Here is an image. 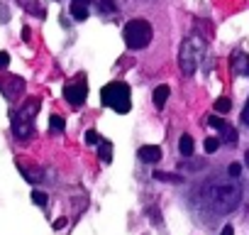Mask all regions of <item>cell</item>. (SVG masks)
Returning <instances> with one entry per match:
<instances>
[{"label": "cell", "instance_id": "cell-1", "mask_svg": "<svg viewBox=\"0 0 249 235\" xmlns=\"http://www.w3.org/2000/svg\"><path fill=\"white\" fill-rule=\"evenodd\" d=\"M203 194H205V198H208L217 211H222V213L237 208L239 201H242V189H239L237 181H210Z\"/></svg>", "mask_w": 249, "mask_h": 235}, {"label": "cell", "instance_id": "cell-2", "mask_svg": "<svg viewBox=\"0 0 249 235\" xmlns=\"http://www.w3.org/2000/svg\"><path fill=\"white\" fill-rule=\"evenodd\" d=\"M39 105H42L39 98H25V103H22L15 113H10L15 137H20V140L32 137V133H35V118H37V113H39Z\"/></svg>", "mask_w": 249, "mask_h": 235}, {"label": "cell", "instance_id": "cell-3", "mask_svg": "<svg viewBox=\"0 0 249 235\" xmlns=\"http://www.w3.org/2000/svg\"><path fill=\"white\" fill-rule=\"evenodd\" d=\"M100 98L105 108H112L115 113H130L132 100H130V86L124 81H110L100 88Z\"/></svg>", "mask_w": 249, "mask_h": 235}, {"label": "cell", "instance_id": "cell-4", "mask_svg": "<svg viewBox=\"0 0 249 235\" xmlns=\"http://www.w3.org/2000/svg\"><path fill=\"white\" fill-rule=\"evenodd\" d=\"M203 52H205V42L200 37H188L183 39L181 44V52H178V66L183 71V76H193L198 71V64L203 59Z\"/></svg>", "mask_w": 249, "mask_h": 235}, {"label": "cell", "instance_id": "cell-5", "mask_svg": "<svg viewBox=\"0 0 249 235\" xmlns=\"http://www.w3.org/2000/svg\"><path fill=\"white\" fill-rule=\"evenodd\" d=\"M122 39H124V47L127 49H144L149 47L152 42V25L149 20L144 18H137V20H130L122 30Z\"/></svg>", "mask_w": 249, "mask_h": 235}, {"label": "cell", "instance_id": "cell-6", "mask_svg": "<svg viewBox=\"0 0 249 235\" xmlns=\"http://www.w3.org/2000/svg\"><path fill=\"white\" fill-rule=\"evenodd\" d=\"M64 98H66V103L71 108H81L86 103V98H88V83H86V78L78 76L76 81L66 83L64 86Z\"/></svg>", "mask_w": 249, "mask_h": 235}, {"label": "cell", "instance_id": "cell-7", "mask_svg": "<svg viewBox=\"0 0 249 235\" xmlns=\"http://www.w3.org/2000/svg\"><path fill=\"white\" fill-rule=\"evenodd\" d=\"M25 78H20V76H8L5 81H0V91L5 93V98H18V96H22L25 93Z\"/></svg>", "mask_w": 249, "mask_h": 235}, {"label": "cell", "instance_id": "cell-8", "mask_svg": "<svg viewBox=\"0 0 249 235\" xmlns=\"http://www.w3.org/2000/svg\"><path fill=\"white\" fill-rule=\"evenodd\" d=\"M137 157H140L142 162H147V164H154V162L161 159V147H157V145H144V147H140Z\"/></svg>", "mask_w": 249, "mask_h": 235}, {"label": "cell", "instance_id": "cell-9", "mask_svg": "<svg viewBox=\"0 0 249 235\" xmlns=\"http://www.w3.org/2000/svg\"><path fill=\"white\" fill-rule=\"evenodd\" d=\"M232 71L234 74H242V76H249V57L244 52H237L232 57Z\"/></svg>", "mask_w": 249, "mask_h": 235}, {"label": "cell", "instance_id": "cell-10", "mask_svg": "<svg viewBox=\"0 0 249 235\" xmlns=\"http://www.w3.org/2000/svg\"><path fill=\"white\" fill-rule=\"evenodd\" d=\"M169 96H171V88L166 86V83H161V86H157L154 88V93H152V100H154V108H164L166 105V100H169Z\"/></svg>", "mask_w": 249, "mask_h": 235}, {"label": "cell", "instance_id": "cell-11", "mask_svg": "<svg viewBox=\"0 0 249 235\" xmlns=\"http://www.w3.org/2000/svg\"><path fill=\"white\" fill-rule=\"evenodd\" d=\"M193 150H196L193 137H191V135H181V140H178V152H181L183 157H191V155H193Z\"/></svg>", "mask_w": 249, "mask_h": 235}, {"label": "cell", "instance_id": "cell-12", "mask_svg": "<svg viewBox=\"0 0 249 235\" xmlns=\"http://www.w3.org/2000/svg\"><path fill=\"white\" fill-rule=\"evenodd\" d=\"M98 157H100L105 164L112 159V142H110V140H100V145H98Z\"/></svg>", "mask_w": 249, "mask_h": 235}, {"label": "cell", "instance_id": "cell-13", "mask_svg": "<svg viewBox=\"0 0 249 235\" xmlns=\"http://www.w3.org/2000/svg\"><path fill=\"white\" fill-rule=\"evenodd\" d=\"M88 5H73L71 3V15H73V20H78V22H83V20H88Z\"/></svg>", "mask_w": 249, "mask_h": 235}, {"label": "cell", "instance_id": "cell-14", "mask_svg": "<svg viewBox=\"0 0 249 235\" xmlns=\"http://www.w3.org/2000/svg\"><path fill=\"white\" fill-rule=\"evenodd\" d=\"M64 128H66V123H64V118L54 113V115L49 118V130H52V133H64Z\"/></svg>", "mask_w": 249, "mask_h": 235}, {"label": "cell", "instance_id": "cell-15", "mask_svg": "<svg viewBox=\"0 0 249 235\" xmlns=\"http://www.w3.org/2000/svg\"><path fill=\"white\" fill-rule=\"evenodd\" d=\"M98 10L105 13V15L115 13V10H117V0H98Z\"/></svg>", "mask_w": 249, "mask_h": 235}, {"label": "cell", "instance_id": "cell-16", "mask_svg": "<svg viewBox=\"0 0 249 235\" xmlns=\"http://www.w3.org/2000/svg\"><path fill=\"white\" fill-rule=\"evenodd\" d=\"M20 5H25L32 15H39V18H44L47 13H44V8L39 5V3H30V0H20Z\"/></svg>", "mask_w": 249, "mask_h": 235}, {"label": "cell", "instance_id": "cell-17", "mask_svg": "<svg viewBox=\"0 0 249 235\" xmlns=\"http://www.w3.org/2000/svg\"><path fill=\"white\" fill-rule=\"evenodd\" d=\"M230 108H232L230 98H217V100H215V110H217V113H227Z\"/></svg>", "mask_w": 249, "mask_h": 235}, {"label": "cell", "instance_id": "cell-18", "mask_svg": "<svg viewBox=\"0 0 249 235\" xmlns=\"http://www.w3.org/2000/svg\"><path fill=\"white\" fill-rule=\"evenodd\" d=\"M220 133H225V142H230V145L237 142V130H234V128H227V125H225Z\"/></svg>", "mask_w": 249, "mask_h": 235}, {"label": "cell", "instance_id": "cell-19", "mask_svg": "<svg viewBox=\"0 0 249 235\" xmlns=\"http://www.w3.org/2000/svg\"><path fill=\"white\" fill-rule=\"evenodd\" d=\"M47 201H49V198H47L44 191H37V189L32 191V203H37V206H47Z\"/></svg>", "mask_w": 249, "mask_h": 235}, {"label": "cell", "instance_id": "cell-20", "mask_svg": "<svg viewBox=\"0 0 249 235\" xmlns=\"http://www.w3.org/2000/svg\"><path fill=\"white\" fill-rule=\"evenodd\" d=\"M208 125H210V128H215V130H222V128H225L227 123L222 120V118H217V115H213V118H208Z\"/></svg>", "mask_w": 249, "mask_h": 235}, {"label": "cell", "instance_id": "cell-21", "mask_svg": "<svg viewBox=\"0 0 249 235\" xmlns=\"http://www.w3.org/2000/svg\"><path fill=\"white\" fill-rule=\"evenodd\" d=\"M100 140H103V137H100L95 130H88V133H86V145H100Z\"/></svg>", "mask_w": 249, "mask_h": 235}, {"label": "cell", "instance_id": "cell-22", "mask_svg": "<svg viewBox=\"0 0 249 235\" xmlns=\"http://www.w3.org/2000/svg\"><path fill=\"white\" fill-rule=\"evenodd\" d=\"M217 147H220V140H217V137H208V140H205V152H208V155H213Z\"/></svg>", "mask_w": 249, "mask_h": 235}, {"label": "cell", "instance_id": "cell-23", "mask_svg": "<svg viewBox=\"0 0 249 235\" xmlns=\"http://www.w3.org/2000/svg\"><path fill=\"white\" fill-rule=\"evenodd\" d=\"M154 179H159V181H181L178 176H174V174H166V172H154Z\"/></svg>", "mask_w": 249, "mask_h": 235}, {"label": "cell", "instance_id": "cell-24", "mask_svg": "<svg viewBox=\"0 0 249 235\" xmlns=\"http://www.w3.org/2000/svg\"><path fill=\"white\" fill-rule=\"evenodd\" d=\"M239 172H242V167H239L237 162H232V164L227 167V174H230L232 179H237V176H239Z\"/></svg>", "mask_w": 249, "mask_h": 235}, {"label": "cell", "instance_id": "cell-25", "mask_svg": "<svg viewBox=\"0 0 249 235\" xmlns=\"http://www.w3.org/2000/svg\"><path fill=\"white\" fill-rule=\"evenodd\" d=\"M8 64H10V54L8 52H0V69H8Z\"/></svg>", "mask_w": 249, "mask_h": 235}, {"label": "cell", "instance_id": "cell-26", "mask_svg": "<svg viewBox=\"0 0 249 235\" xmlns=\"http://www.w3.org/2000/svg\"><path fill=\"white\" fill-rule=\"evenodd\" d=\"M242 120H244V125L249 128V100H247V105H244V110H242Z\"/></svg>", "mask_w": 249, "mask_h": 235}, {"label": "cell", "instance_id": "cell-27", "mask_svg": "<svg viewBox=\"0 0 249 235\" xmlns=\"http://www.w3.org/2000/svg\"><path fill=\"white\" fill-rule=\"evenodd\" d=\"M66 225V218H59V220H54V230H59V228H64Z\"/></svg>", "mask_w": 249, "mask_h": 235}, {"label": "cell", "instance_id": "cell-28", "mask_svg": "<svg viewBox=\"0 0 249 235\" xmlns=\"http://www.w3.org/2000/svg\"><path fill=\"white\" fill-rule=\"evenodd\" d=\"M220 235H234V228H232V225H225Z\"/></svg>", "mask_w": 249, "mask_h": 235}, {"label": "cell", "instance_id": "cell-29", "mask_svg": "<svg viewBox=\"0 0 249 235\" xmlns=\"http://www.w3.org/2000/svg\"><path fill=\"white\" fill-rule=\"evenodd\" d=\"M73 5H88L90 8V0H73Z\"/></svg>", "mask_w": 249, "mask_h": 235}, {"label": "cell", "instance_id": "cell-30", "mask_svg": "<svg viewBox=\"0 0 249 235\" xmlns=\"http://www.w3.org/2000/svg\"><path fill=\"white\" fill-rule=\"evenodd\" d=\"M244 164L249 167V150H247V155H244Z\"/></svg>", "mask_w": 249, "mask_h": 235}]
</instances>
